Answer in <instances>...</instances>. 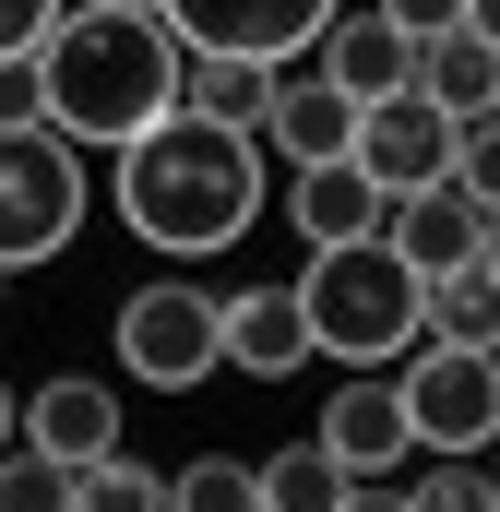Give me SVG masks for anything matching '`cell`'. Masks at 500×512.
Returning <instances> with one entry per match:
<instances>
[{
	"mask_svg": "<svg viewBox=\"0 0 500 512\" xmlns=\"http://www.w3.org/2000/svg\"><path fill=\"white\" fill-rule=\"evenodd\" d=\"M108 191H120V227L143 239L155 262H227L262 227V191H274V155L262 131H227V120H155L131 155H108Z\"/></svg>",
	"mask_w": 500,
	"mask_h": 512,
	"instance_id": "6da1fadb",
	"label": "cell"
},
{
	"mask_svg": "<svg viewBox=\"0 0 500 512\" xmlns=\"http://www.w3.org/2000/svg\"><path fill=\"white\" fill-rule=\"evenodd\" d=\"M36 60H48V131H72L84 155H131L191 96V36L167 12H96V0H72L36 36Z\"/></svg>",
	"mask_w": 500,
	"mask_h": 512,
	"instance_id": "7a4b0ae2",
	"label": "cell"
},
{
	"mask_svg": "<svg viewBox=\"0 0 500 512\" xmlns=\"http://www.w3.org/2000/svg\"><path fill=\"white\" fill-rule=\"evenodd\" d=\"M298 298H310V334H322V358H346V370H393V358L429 334V274L393 251V239L310 251Z\"/></svg>",
	"mask_w": 500,
	"mask_h": 512,
	"instance_id": "3957f363",
	"label": "cell"
},
{
	"mask_svg": "<svg viewBox=\"0 0 500 512\" xmlns=\"http://www.w3.org/2000/svg\"><path fill=\"white\" fill-rule=\"evenodd\" d=\"M84 239V143L72 131H0V262L36 274Z\"/></svg>",
	"mask_w": 500,
	"mask_h": 512,
	"instance_id": "277c9868",
	"label": "cell"
},
{
	"mask_svg": "<svg viewBox=\"0 0 500 512\" xmlns=\"http://www.w3.org/2000/svg\"><path fill=\"white\" fill-rule=\"evenodd\" d=\"M120 370L143 393H203L227 370V298L215 286H131L120 298Z\"/></svg>",
	"mask_w": 500,
	"mask_h": 512,
	"instance_id": "5b68a950",
	"label": "cell"
},
{
	"mask_svg": "<svg viewBox=\"0 0 500 512\" xmlns=\"http://www.w3.org/2000/svg\"><path fill=\"white\" fill-rule=\"evenodd\" d=\"M393 382L417 405V453H500V358L417 334V346L393 358Z\"/></svg>",
	"mask_w": 500,
	"mask_h": 512,
	"instance_id": "8992f818",
	"label": "cell"
},
{
	"mask_svg": "<svg viewBox=\"0 0 500 512\" xmlns=\"http://www.w3.org/2000/svg\"><path fill=\"white\" fill-rule=\"evenodd\" d=\"M155 12H167L191 48H227V60H274V72H286V60H310V48L334 36L346 0H155Z\"/></svg>",
	"mask_w": 500,
	"mask_h": 512,
	"instance_id": "52a82bcc",
	"label": "cell"
},
{
	"mask_svg": "<svg viewBox=\"0 0 500 512\" xmlns=\"http://www.w3.org/2000/svg\"><path fill=\"white\" fill-rule=\"evenodd\" d=\"M453 155H465V120L441 96H381L358 120V167L381 191H429V179H453Z\"/></svg>",
	"mask_w": 500,
	"mask_h": 512,
	"instance_id": "ba28073f",
	"label": "cell"
},
{
	"mask_svg": "<svg viewBox=\"0 0 500 512\" xmlns=\"http://www.w3.org/2000/svg\"><path fill=\"white\" fill-rule=\"evenodd\" d=\"M358 96L322 72V60H286V84H274V120H262V155H286V179L298 167H334V155H358Z\"/></svg>",
	"mask_w": 500,
	"mask_h": 512,
	"instance_id": "9c48e42d",
	"label": "cell"
},
{
	"mask_svg": "<svg viewBox=\"0 0 500 512\" xmlns=\"http://www.w3.org/2000/svg\"><path fill=\"white\" fill-rule=\"evenodd\" d=\"M322 441H334L358 477H405V465H417V405H405V382H393V370L334 382V405H322Z\"/></svg>",
	"mask_w": 500,
	"mask_h": 512,
	"instance_id": "30bf717a",
	"label": "cell"
},
{
	"mask_svg": "<svg viewBox=\"0 0 500 512\" xmlns=\"http://www.w3.org/2000/svg\"><path fill=\"white\" fill-rule=\"evenodd\" d=\"M286 227H298L310 251H346V239H381V227H393V191H381L358 155L298 167V179H286Z\"/></svg>",
	"mask_w": 500,
	"mask_h": 512,
	"instance_id": "8fae6325",
	"label": "cell"
},
{
	"mask_svg": "<svg viewBox=\"0 0 500 512\" xmlns=\"http://www.w3.org/2000/svg\"><path fill=\"white\" fill-rule=\"evenodd\" d=\"M381 239H393V251H405L429 286H441V274L489 262V215H477L453 179H429V191H393V227H381Z\"/></svg>",
	"mask_w": 500,
	"mask_h": 512,
	"instance_id": "7c38bea8",
	"label": "cell"
},
{
	"mask_svg": "<svg viewBox=\"0 0 500 512\" xmlns=\"http://www.w3.org/2000/svg\"><path fill=\"white\" fill-rule=\"evenodd\" d=\"M310 358H322V334H310V298H298V286L227 298V370H239V382H286V370H310Z\"/></svg>",
	"mask_w": 500,
	"mask_h": 512,
	"instance_id": "4fadbf2b",
	"label": "cell"
},
{
	"mask_svg": "<svg viewBox=\"0 0 500 512\" xmlns=\"http://www.w3.org/2000/svg\"><path fill=\"white\" fill-rule=\"evenodd\" d=\"M310 60H322V72H334L358 108H381V96H417V36H405L381 0H370V12H334V36H322Z\"/></svg>",
	"mask_w": 500,
	"mask_h": 512,
	"instance_id": "5bb4252c",
	"label": "cell"
},
{
	"mask_svg": "<svg viewBox=\"0 0 500 512\" xmlns=\"http://www.w3.org/2000/svg\"><path fill=\"white\" fill-rule=\"evenodd\" d=\"M24 441H36V453H60V465L120 453V382H84V370L36 382V393H24Z\"/></svg>",
	"mask_w": 500,
	"mask_h": 512,
	"instance_id": "9a60e30c",
	"label": "cell"
},
{
	"mask_svg": "<svg viewBox=\"0 0 500 512\" xmlns=\"http://www.w3.org/2000/svg\"><path fill=\"white\" fill-rule=\"evenodd\" d=\"M417 96H441L465 131L500 120V48L477 36V24H453V36H417Z\"/></svg>",
	"mask_w": 500,
	"mask_h": 512,
	"instance_id": "2e32d148",
	"label": "cell"
},
{
	"mask_svg": "<svg viewBox=\"0 0 500 512\" xmlns=\"http://www.w3.org/2000/svg\"><path fill=\"white\" fill-rule=\"evenodd\" d=\"M346 489H358V465L322 429H298V441L262 453V512H346Z\"/></svg>",
	"mask_w": 500,
	"mask_h": 512,
	"instance_id": "e0dca14e",
	"label": "cell"
},
{
	"mask_svg": "<svg viewBox=\"0 0 500 512\" xmlns=\"http://www.w3.org/2000/svg\"><path fill=\"white\" fill-rule=\"evenodd\" d=\"M274 84H286L274 60H227V48H191V96H179V108H191V120H227V131H262V120H274Z\"/></svg>",
	"mask_w": 500,
	"mask_h": 512,
	"instance_id": "ac0fdd59",
	"label": "cell"
},
{
	"mask_svg": "<svg viewBox=\"0 0 500 512\" xmlns=\"http://www.w3.org/2000/svg\"><path fill=\"white\" fill-rule=\"evenodd\" d=\"M429 346H477V358H500V274H489V262H465V274L429 286Z\"/></svg>",
	"mask_w": 500,
	"mask_h": 512,
	"instance_id": "d6986e66",
	"label": "cell"
},
{
	"mask_svg": "<svg viewBox=\"0 0 500 512\" xmlns=\"http://www.w3.org/2000/svg\"><path fill=\"white\" fill-rule=\"evenodd\" d=\"M167 512H262V465L250 453H191V465H167Z\"/></svg>",
	"mask_w": 500,
	"mask_h": 512,
	"instance_id": "ffe728a7",
	"label": "cell"
},
{
	"mask_svg": "<svg viewBox=\"0 0 500 512\" xmlns=\"http://www.w3.org/2000/svg\"><path fill=\"white\" fill-rule=\"evenodd\" d=\"M0 512H84V465L12 441V453H0Z\"/></svg>",
	"mask_w": 500,
	"mask_h": 512,
	"instance_id": "44dd1931",
	"label": "cell"
},
{
	"mask_svg": "<svg viewBox=\"0 0 500 512\" xmlns=\"http://www.w3.org/2000/svg\"><path fill=\"white\" fill-rule=\"evenodd\" d=\"M417 512H500V465L489 453H429V477H405Z\"/></svg>",
	"mask_w": 500,
	"mask_h": 512,
	"instance_id": "7402d4cb",
	"label": "cell"
},
{
	"mask_svg": "<svg viewBox=\"0 0 500 512\" xmlns=\"http://www.w3.org/2000/svg\"><path fill=\"white\" fill-rule=\"evenodd\" d=\"M84 512H167V465H143V453H96L84 465Z\"/></svg>",
	"mask_w": 500,
	"mask_h": 512,
	"instance_id": "603a6c76",
	"label": "cell"
},
{
	"mask_svg": "<svg viewBox=\"0 0 500 512\" xmlns=\"http://www.w3.org/2000/svg\"><path fill=\"white\" fill-rule=\"evenodd\" d=\"M0 131H48V60L36 48L0 60Z\"/></svg>",
	"mask_w": 500,
	"mask_h": 512,
	"instance_id": "cb8c5ba5",
	"label": "cell"
},
{
	"mask_svg": "<svg viewBox=\"0 0 500 512\" xmlns=\"http://www.w3.org/2000/svg\"><path fill=\"white\" fill-rule=\"evenodd\" d=\"M453 191H465L477 215H500V120L465 131V155H453Z\"/></svg>",
	"mask_w": 500,
	"mask_h": 512,
	"instance_id": "d4e9b609",
	"label": "cell"
},
{
	"mask_svg": "<svg viewBox=\"0 0 500 512\" xmlns=\"http://www.w3.org/2000/svg\"><path fill=\"white\" fill-rule=\"evenodd\" d=\"M48 24H60V0H0V60H12V48H36Z\"/></svg>",
	"mask_w": 500,
	"mask_h": 512,
	"instance_id": "484cf974",
	"label": "cell"
},
{
	"mask_svg": "<svg viewBox=\"0 0 500 512\" xmlns=\"http://www.w3.org/2000/svg\"><path fill=\"white\" fill-rule=\"evenodd\" d=\"M381 12H393L405 36H453V24H465V0H381Z\"/></svg>",
	"mask_w": 500,
	"mask_h": 512,
	"instance_id": "4316f807",
	"label": "cell"
},
{
	"mask_svg": "<svg viewBox=\"0 0 500 512\" xmlns=\"http://www.w3.org/2000/svg\"><path fill=\"white\" fill-rule=\"evenodd\" d=\"M346 512H417V489H405V477H358V489H346Z\"/></svg>",
	"mask_w": 500,
	"mask_h": 512,
	"instance_id": "83f0119b",
	"label": "cell"
},
{
	"mask_svg": "<svg viewBox=\"0 0 500 512\" xmlns=\"http://www.w3.org/2000/svg\"><path fill=\"white\" fill-rule=\"evenodd\" d=\"M12 441H24V393L0 382V453H12Z\"/></svg>",
	"mask_w": 500,
	"mask_h": 512,
	"instance_id": "f1b7e54d",
	"label": "cell"
},
{
	"mask_svg": "<svg viewBox=\"0 0 500 512\" xmlns=\"http://www.w3.org/2000/svg\"><path fill=\"white\" fill-rule=\"evenodd\" d=\"M465 24H477V36H489V48H500V0H465Z\"/></svg>",
	"mask_w": 500,
	"mask_h": 512,
	"instance_id": "f546056e",
	"label": "cell"
},
{
	"mask_svg": "<svg viewBox=\"0 0 500 512\" xmlns=\"http://www.w3.org/2000/svg\"><path fill=\"white\" fill-rule=\"evenodd\" d=\"M60 12H72V0H60ZM96 12H155V0H96Z\"/></svg>",
	"mask_w": 500,
	"mask_h": 512,
	"instance_id": "4dcf8cb0",
	"label": "cell"
},
{
	"mask_svg": "<svg viewBox=\"0 0 500 512\" xmlns=\"http://www.w3.org/2000/svg\"><path fill=\"white\" fill-rule=\"evenodd\" d=\"M489 274H500V215H489Z\"/></svg>",
	"mask_w": 500,
	"mask_h": 512,
	"instance_id": "1f68e13d",
	"label": "cell"
},
{
	"mask_svg": "<svg viewBox=\"0 0 500 512\" xmlns=\"http://www.w3.org/2000/svg\"><path fill=\"white\" fill-rule=\"evenodd\" d=\"M0 298H12V262H0Z\"/></svg>",
	"mask_w": 500,
	"mask_h": 512,
	"instance_id": "d6a6232c",
	"label": "cell"
}]
</instances>
